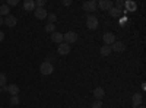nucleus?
<instances>
[{"label":"nucleus","instance_id":"obj_1","mask_svg":"<svg viewBox=\"0 0 146 108\" xmlns=\"http://www.w3.org/2000/svg\"><path fill=\"white\" fill-rule=\"evenodd\" d=\"M86 27H88V29L95 31L96 28H98V18L94 16V15H88V18H86Z\"/></svg>","mask_w":146,"mask_h":108},{"label":"nucleus","instance_id":"obj_2","mask_svg":"<svg viewBox=\"0 0 146 108\" xmlns=\"http://www.w3.org/2000/svg\"><path fill=\"white\" fill-rule=\"evenodd\" d=\"M63 41L66 42V44H73V42H76L78 41V34L75 32V31H69L67 34H64L63 35Z\"/></svg>","mask_w":146,"mask_h":108},{"label":"nucleus","instance_id":"obj_3","mask_svg":"<svg viewBox=\"0 0 146 108\" xmlns=\"http://www.w3.org/2000/svg\"><path fill=\"white\" fill-rule=\"evenodd\" d=\"M40 70H41V73H42L44 76H48V75H51V73H53L54 67H53V64H51V63H48V62H44V63L41 64Z\"/></svg>","mask_w":146,"mask_h":108},{"label":"nucleus","instance_id":"obj_4","mask_svg":"<svg viewBox=\"0 0 146 108\" xmlns=\"http://www.w3.org/2000/svg\"><path fill=\"white\" fill-rule=\"evenodd\" d=\"M34 16H35L36 19L44 21V19L48 16V13H47V10H45L44 7H35V10H34Z\"/></svg>","mask_w":146,"mask_h":108},{"label":"nucleus","instance_id":"obj_5","mask_svg":"<svg viewBox=\"0 0 146 108\" xmlns=\"http://www.w3.org/2000/svg\"><path fill=\"white\" fill-rule=\"evenodd\" d=\"M102 40H104V44L105 45H111V44L115 42V35L113 32H105L102 35Z\"/></svg>","mask_w":146,"mask_h":108},{"label":"nucleus","instance_id":"obj_6","mask_svg":"<svg viewBox=\"0 0 146 108\" xmlns=\"http://www.w3.org/2000/svg\"><path fill=\"white\" fill-rule=\"evenodd\" d=\"M96 6H100L102 10H110L114 6V3L111 2V0H100V2L96 3Z\"/></svg>","mask_w":146,"mask_h":108},{"label":"nucleus","instance_id":"obj_7","mask_svg":"<svg viewBox=\"0 0 146 108\" xmlns=\"http://www.w3.org/2000/svg\"><path fill=\"white\" fill-rule=\"evenodd\" d=\"M58 54L60 56H67L70 53V45L66 44V42H62V44H58Z\"/></svg>","mask_w":146,"mask_h":108},{"label":"nucleus","instance_id":"obj_8","mask_svg":"<svg viewBox=\"0 0 146 108\" xmlns=\"http://www.w3.org/2000/svg\"><path fill=\"white\" fill-rule=\"evenodd\" d=\"M16 22H18V19L13 16V15H7L6 18H5V25H7L9 28H13L15 25H16Z\"/></svg>","mask_w":146,"mask_h":108},{"label":"nucleus","instance_id":"obj_9","mask_svg":"<svg viewBox=\"0 0 146 108\" xmlns=\"http://www.w3.org/2000/svg\"><path fill=\"white\" fill-rule=\"evenodd\" d=\"M115 51V53H123L124 50H126V45H124V42H121V41H115L114 44H113V47H111V51Z\"/></svg>","mask_w":146,"mask_h":108},{"label":"nucleus","instance_id":"obj_10","mask_svg":"<svg viewBox=\"0 0 146 108\" xmlns=\"http://www.w3.org/2000/svg\"><path fill=\"white\" fill-rule=\"evenodd\" d=\"M142 101H143V97L142 93H135L131 97V102H133V108H137L139 105H142Z\"/></svg>","mask_w":146,"mask_h":108},{"label":"nucleus","instance_id":"obj_11","mask_svg":"<svg viewBox=\"0 0 146 108\" xmlns=\"http://www.w3.org/2000/svg\"><path fill=\"white\" fill-rule=\"evenodd\" d=\"M96 2H94V0H89V2H85L83 3V9L86 12H95L96 10Z\"/></svg>","mask_w":146,"mask_h":108},{"label":"nucleus","instance_id":"obj_12","mask_svg":"<svg viewBox=\"0 0 146 108\" xmlns=\"http://www.w3.org/2000/svg\"><path fill=\"white\" fill-rule=\"evenodd\" d=\"M3 89H5L7 93H10L12 97H13V95H18V93H19V86H18V85H15V83H13V85H9V86H5Z\"/></svg>","mask_w":146,"mask_h":108},{"label":"nucleus","instance_id":"obj_13","mask_svg":"<svg viewBox=\"0 0 146 108\" xmlns=\"http://www.w3.org/2000/svg\"><path fill=\"white\" fill-rule=\"evenodd\" d=\"M23 10L25 12H34L35 10V2L34 0H27V2H23Z\"/></svg>","mask_w":146,"mask_h":108},{"label":"nucleus","instance_id":"obj_14","mask_svg":"<svg viewBox=\"0 0 146 108\" xmlns=\"http://www.w3.org/2000/svg\"><path fill=\"white\" fill-rule=\"evenodd\" d=\"M104 95H105V92H104V89H102L101 86H98V88L94 89V97L98 99V101H101V99L104 98Z\"/></svg>","mask_w":146,"mask_h":108},{"label":"nucleus","instance_id":"obj_15","mask_svg":"<svg viewBox=\"0 0 146 108\" xmlns=\"http://www.w3.org/2000/svg\"><path fill=\"white\" fill-rule=\"evenodd\" d=\"M51 41H53V42H57V44H62V42H63V34L53 32V34H51Z\"/></svg>","mask_w":146,"mask_h":108},{"label":"nucleus","instance_id":"obj_16","mask_svg":"<svg viewBox=\"0 0 146 108\" xmlns=\"http://www.w3.org/2000/svg\"><path fill=\"white\" fill-rule=\"evenodd\" d=\"M100 53H101V56H104V57L110 56V54H111V47H110V45H102L101 48H100Z\"/></svg>","mask_w":146,"mask_h":108},{"label":"nucleus","instance_id":"obj_17","mask_svg":"<svg viewBox=\"0 0 146 108\" xmlns=\"http://www.w3.org/2000/svg\"><path fill=\"white\" fill-rule=\"evenodd\" d=\"M9 12H10V7H9L7 5H2V6H0V16H2V18L10 15Z\"/></svg>","mask_w":146,"mask_h":108},{"label":"nucleus","instance_id":"obj_18","mask_svg":"<svg viewBox=\"0 0 146 108\" xmlns=\"http://www.w3.org/2000/svg\"><path fill=\"white\" fill-rule=\"evenodd\" d=\"M121 12H123V10H118L115 7H111V9H110V15H111L113 18H118L121 15Z\"/></svg>","mask_w":146,"mask_h":108},{"label":"nucleus","instance_id":"obj_19","mask_svg":"<svg viewBox=\"0 0 146 108\" xmlns=\"http://www.w3.org/2000/svg\"><path fill=\"white\" fill-rule=\"evenodd\" d=\"M6 82H7V78L5 73H0V88H5L6 86Z\"/></svg>","mask_w":146,"mask_h":108},{"label":"nucleus","instance_id":"obj_20","mask_svg":"<svg viewBox=\"0 0 146 108\" xmlns=\"http://www.w3.org/2000/svg\"><path fill=\"white\" fill-rule=\"evenodd\" d=\"M45 31H47V32H50V34L56 32V25H54V23H47V27H45Z\"/></svg>","mask_w":146,"mask_h":108},{"label":"nucleus","instance_id":"obj_21","mask_svg":"<svg viewBox=\"0 0 146 108\" xmlns=\"http://www.w3.org/2000/svg\"><path fill=\"white\" fill-rule=\"evenodd\" d=\"M10 104L12 105H18L19 104V97H18V95H13V97L10 98Z\"/></svg>","mask_w":146,"mask_h":108},{"label":"nucleus","instance_id":"obj_22","mask_svg":"<svg viewBox=\"0 0 146 108\" xmlns=\"http://www.w3.org/2000/svg\"><path fill=\"white\" fill-rule=\"evenodd\" d=\"M123 7H124V2H123V0H117V2H115V9L121 10Z\"/></svg>","mask_w":146,"mask_h":108},{"label":"nucleus","instance_id":"obj_23","mask_svg":"<svg viewBox=\"0 0 146 108\" xmlns=\"http://www.w3.org/2000/svg\"><path fill=\"white\" fill-rule=\"evenodd\" d=\"M91 107H92V108H102V101H98V99H96Z\"/></svg>","mask_w":146,"mask_h":108},{"label":"nucleus","instance_id":"obj_24","mask_svg":"<svg viewBox=\"0 0 146 108\" xmlns=\"http://www.w3.org/2000/svg\"><path fill=\"white\" fill-rule=\"evenodd\" d=\"M45 6V0H38L35 2V7H44Z\"/></svg>","mask_w":146,"mask_h":108},{"label":"nucleus","instance_id":"obj_25","mask_svg":"<svg viewBox=\"0 0 146 108\" xmlns=\"http://www.w3.org/2000/svg\"><path fill=\"white\" fill-rule=\"evenodd\" d=\"M18 3H19L18 0H7V3H6V5H7V6H16Z\"/></svg>","mask_w":146,"mask_h":108},{"label":"nucleus","instance_id":"obj_26","mask_svg":"<svg viewBox=\"0 0 146 108\" xmlns=\"http://www.w3.org/2000/svg\"><path fill=\"white\" fill-rule=\"evenodd\" d=\"M47 19L50 21V23H53V22H54L57 18H56V15H53V13H51V15H48V16H47Z\"/></svg>","mask_w":146,"mask_h":108},{"label":"nucleus","instance_id":"obj_27","mask_svg":"<svg viewBox=\"0 0 146 108\" xmlns=\"http://www.w3.org/2000/svg\"><path fill=\"white\" fill-rule=\"evenodd\" d=\"M5 40V32H2V31H0V42H2Z\"/></svg>","mask_w":146,"mask_h":108},{"label":"nucleus","instance_id":"obj_28","mask_svg":"<svg viewBox=\"0 0 146 108\" xmlns=\"http://www.w3.org/2000/svg\"><path fill=\"white\" fill-rule=\"evenodd\" d=\"M63 5H64V6H70V5H72V2H70V0H64Z\"/></svg>","mask_w":146,"mask_h":108},{"label":"nucleus","instance_id":"obj_29","mask_svg":"<svg viewBox=\"0 0 146 108\" xmlns=\"http://www.w3.org/2000/svg\"><path fill=\"white\" fill-rule=\"evenodd\" d=\"M3 22H5V19H3L2 16H0V25H3Z\"/></svg>","mask_w":146,"mask_h":108},{"label":"nucleus","instance_id":"obj_30","mask_svg":"<svg viewBox=\"0 0 146 108\" xmlns=\"http://www.w3.org/2000/svg\"><path fill=\"white\" fill-rule=\"evenodd\" d=\"M137 108H145V107H143V105H139V107H137Z\"/></svg>","mask_w":146,"mask_h":108},{"label":"nucleus","instance_id":"obj_31","mask_svg":"<svg viewBox=\"0 0 146 108\" xmlns=\"http://www.w3.org/2000/svg\"><path fill=\"white\" fill-rule=\"evenodd\" d=\"M0 93H2V88H0Z\"/></svg>","mask_w":146,"mask_h":108},{"label":"nucleus","instance_id":"obj_32","mask_svg":"<svg viewBox=\"0 0 146 108\" xmlns=\"http://www.w3.org/2000/svg\"><path fill=\"white\" fill-rule=\"evenodd\" d=\"M0 108H3V107H0Z\"/></svg>","mask_w":146,"mask_h":108}]
</instances>
